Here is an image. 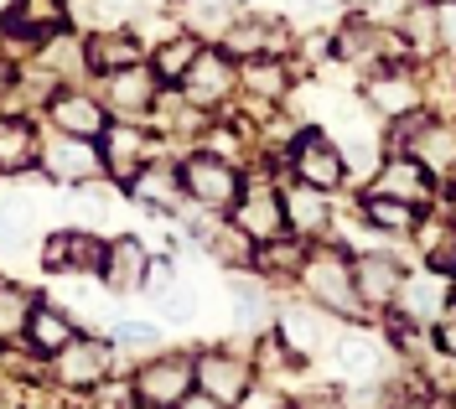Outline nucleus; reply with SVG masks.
<instances>
[{
    "label": "nucleus",
    "mask_w": 456,
    "mask_h": 409,
    "mask_svg": "<svg viewBox=\"0 0 456 409\" xmlns=\"http://www.w3.org/2000/svg\"><path fill=\"white\" fill-rule=\"evenodd\" d=\"M296 285L306 291L312 306L332 311L338 322H369V311L358 301V285H353V260H347L342 244L316 238L312 249H306V260H301V269H296Z\"/></svg>",
    "instance_id": "1"
},
{
    "label": "nucleus",
    "mask_w": 456,
    "mask_h": 409,
    "mask_svg": "<svg viewBox=\"0 0 456 409\" xmlns=\"http://www.w3.org/2000/svg\"><path fill=\"white\" fill-rule=\"evenodd\" d=\"M395 150L404 156H415L420 166H426L436 181H452L456 176V124L441 115H410V119H395Z\"/></svg>",
    "instance_id": "2"
},
{
    "label": "nucleus",
    "mask_w": 456,
    "mask_h": 409,
    "mask_svg": "<svg viewBox=\"0 0 456 409\" xmlns=\"http://www.w3.org/2000/svg\"><path fill=\"white\" fill-rule=\"evenodd\" d=\"M285 176H296V181H306V187H322V192H342V181H347V156L342 146L322 130V124H306L290 150H285Z\"/></svg>",
    "instance_id": "3"
},
{
    "label": "nucleus",
    "mask_w": 456,
    "mask_h": 409,
    "mask_svg": "<svg viewBox=\"0 0 456 409\" xmlns=\"http://www.w3.org/2000/svg\"><path fill=\"white\" fill-rule=\"evenodd\" d=\"M182 187H187V203L208 207V213H233L239 192H244V176H239L233 161H224V156H213V150L198 146L182 161Z\"/></svg>",
    "instance_id": "4"
},
{
    "label": "nucleus",
    "mask_w": 456,
    "mask_h": 409,
    "mask_svg": "<svg viewBox=\"0 0 456 409\" xmlns=\"http://www.w3.org/2000/svg\"><path fill=\"white\" fill-rule=\"evenodd\" d=\"M332 363H338V373L347 383H373V379L399 373V357H395V348H389V337L363 332L358 322H347L338 332V342H332Z\"/></svg>",
    "instance_id": "5"
},
{
    "label": "nucleus",
    "mask_w": 456,
    "mask_h": 409,
    "mask_svg": "<svg viewBox=\"0 0 456 409\" xmlns=\"http://www.w3.org/2000/svg\"><path fill=\"white\" fill-rule=\"evenodd\" d=\"M182 99L187 104H198L202 115H213V109H224L239 99V62L228 58L224 47H202L198 62L187 68V78H182Z\"/></svg>",
    "instance_id": "6"
},
{
    "label": "nucleus",
    "mask_w": 456,
    "mask_h": 409,
    "mask_svg": "<svg viewBox=\"0 0 456 409\" xmlns=\"http://www.w3.org/2000/svg\"><path fill=\"white\" fill-rule=\"evenodd\" d=\"M135 399L151 409H176L192 389H198V368H192V357L187 352H156V357H145V368L135 373Z\"/></svg>",
    "instance_id": "7"
},
{
    "label": "nucleus",
    "mask_w": 456,
    "mask_h": 409,
    "mask_svg": "<svg viewBox=\"0 0 456 409\" xmlns=\"http://www.w3.org/2000/svg\"><path fill=\"white\" fill-rule=\"evenodd\" d=\"M358 99L369 104L373 119H410L426 109V84L410 68H373L369 78H363Z\"/></svg>",
    "instance_id": "8"
},
{
    "label": "nucleus",
    "mask_w": 456,
    "mask_h": 409,
    "mask_svg": "<svg viewBox=\"0 0 456 409\" xmlns=\"http://www.w3.org/2000/svg\"><path fill=\"white\" fill-rule=\"evenodd\" d=\"M192 368H198V389L213 394L224 409H233L244 399V389L255 383V363H249V352H239V348H202L192 357Z\"/></svg>",
    "instance_id": "9"
},
{
    "label": "nucleus",
    "mask_w": 456,
    "mask_h": 409,
    "mask_svg": "<svg viewBox=\"0 0 456 409\" xmlns=\"http://www.w3.org/2000/svg\"><path fill=\"white\" fill-rule=\"evenodd\" d=\"M404 275H410V269H404L395 254H384V249H363V254L353 260V285H358V301H363L369 317H384V311L395 306Z\"/></svg>",
    "instance_id": "10"
},
{
    "label": "nucleus",
    "mask_w": 456,
    "mask_h": 409,
    "mask_svg": "<svg viewBox=\"0 0 456 409\" xmlns=\"http://www.w3.org/2000/svg\"><path fill=\"white\" fill-rule=\"evenodd\" d=\"M281 207H285V229L296 238H306V244H316V238L332 234V192H322V187H306V181H296V176H285L281 181Z\"/></svg>",
    "instance_id": "11"
},
{
    "label": "nucleus",
    "mask_w": 456,
    "mask_h": 409,
    "mask_svg": "<svg viewBox=\"0 0 456 409\" xmlns=\"http://www.w3.org/2000/svg\"><path fill=\"white\" fill-rule=\"evenodd\" d=\"M114 368V342L104 337H73L68 348L53 357L57 389H99Z\"/></svg>",
    "instance_id": "12"
},
{
    "label": "nucleus",
    "mask_w": 456,
    "mask_h": 409,
    "mask_svg": "<svg viewBox=\"0 0 456 409\" xmlns=\"http://www.w3.org/2000/svg\"><path fill=\"white\" fill-rule=\"evenodd\" d=\"M290 21L281 16H239L233 27L224 31V52L233 62L244 58H290Z\"/></svg>",
    "instance_id": "13"
},
{
    "label": "nucleus",
    "mask_w": 456,
    "mask_h": 409,
    "mask_svg": "<svg viewBox=\"0 0 456 409\" xmlns=\"http://www.w3.org/2000/svg\"><path fill=\"white\" fill-rule=\"evenodd\" d=\"M99 156H104V172L114 181H130L145 161H156V140H151V130L135 124V119H110L104 135H99Z\"/></svg>",
    "instance_id": "14"
},
{
    "label": "nucleus",
    "mask_w": 456,
    "mask_h": 409,
    "mask_svg": "<svg viewBox=\"0 0 456 409\" xmlns=\"http://www.w3.org/2000/svg\"><path fill=\"white\" fill-rule=\"evenodd\" d=\"M363 192H384V197H399V203H410V207H430L436 203V176H430L415 156L395 150V156L379 161V172L369 176Z\"/></svg>",
    "instance_id": "15"
},
{
    "label": "nucleus",
    "mask_w": 456,
    "mask_h": 409,
    "mask_svg": "<svg viewBox=\"0 0 456 409\" xmlns=\"http://www.w3.org/2000/svg\"><path fill=\"white\" fill-rule=\"evenodd\" d=\"M281 337L290 342V352L301 363H316V357H327L332 342H338V317L312 306V301H301V306L281 311Z\"/></svg>",
    "instance_id": "16"
},
{
    "label": "nucleus",
    "mask_w": 456,
    "mask_h": 409,
    "mask_svg": "<svg viewBox=\"0 0 456 409\" xmlns=\"http://www.w3.org/2000/svg\"><path fill=\"white\" fill-rule=\"evenodd\" d=\"M47 119H53L57 135H78V140H99L104 124H110V109L99 93H84V88H57L47 99Z\"/></svg>",
    "instance_id": "17"
},
{
    "label": "nucleus",
    "mask_w": 456,
    "mask_h": 409,
    "mask_svg": "<svg viewBox=\"0 0 456 409\" xmlns=\"http://www.w3.org/2000/svg\"><path fill=\"white\" fill-rule=\"evenodd\" d=\"M244 234L255 238V244H270V238L285 234V207H281V187H270V181H249L244 192H239V203L228 213Z\"/></svg>",
    "instance_id": "18"
},
{
    "label": "nucleus",
    "mask_w": 456,
    "mask_h": 409,
    "mask_svg": "<svg viewBox=\"0 0 456 409\" xmlns=\"http://www.w3.org/2000/svg\"><path fill=\"white\" fill-rule=\"evenodd\" d=\"M415 254L426 260L430 275H456V213L452 207H426L420 223H415Z\"/></svg>",
    "instance_id": "19"
},
{
    "label": "nucleus",
    "mask_w": 456,
    "mask_h": 409,
    "mask_svg": "<svg viewBox=\"0 0 456 409\" xmlns=\"http://www.w3.org/2000/svg\"><path fill=\"white\" fill-rule=\"evenodd\" d=\"M156 93H161L156 68H151V62H135V68H119V73H110L104 109H110L114 119H141V115H151Z\"/></svg>",
    "instance_id": "20"
},
{
    "label": "nucleus",
    "mask_w": 456,
    "mask_h": 409,
    "mask_svg": "<svg viewBox=\"0 0 456 409\" xmlns=\"http://www.w3.org/2000/svg\"><path fill=\"white\" fill-rule=\"evenodd\" d=\"M296 88V62L290 58H244L239 62V93L249 104H285Z\"/></svg>",
    "instance_id": "21"
},
{
    "label": "nucleus",
    "mask_w": 456,
    "mask_h": 409,
    "mask_svg": "<svg viewBox=\"0 0 456 409\" xmlns=\"http://www.w3.org/2000/svg\"><path fill=\"white\" fill-rule=\"evenodd\" d=\"M37 161H42L57 181H99V172H104L99 140H78V135H57V140H47Z\"/></svg>",
    "instance_id": "22"
},
{
    "label": "nucleus",
    "mask_w": 456,
    "mask_h": 409,
    "mask_svg": "<svg viewBox=\"0 0 456 409\" xmlns=\"http://www.w3.org/2000/svg\"><path fill=\"white\" fill-rule=\"evenodd\" d=\"M452 301V280L446 275H404V285H399V301L389 306V311H399V317H410V322L430 326L436 317H441V306Z\"/></svg>",
    "instance_id": "23"
},
{
    "label": "nucleus",
    "mask_w": 456,
    "mask_h": 409,
    "mask_svg": "<svg viewBox=\"0 0 456 409\" xmlns=\"http://www.w3.org/2000/svg\"><path fill=\"white\" fill-rule=\"evenodd\" d=\"M125 192H130L141 207H151V213H167L176 197H187V187H182V166H171V161H145L141 172L125 181Z\"/></svg>",
    "instance_id": "24"
},
{
    "label": "nucleus",
    "mask_w": 456,
    "mask_h": 409,
    "mask_svg": "<svg viewBox=\"0 0 456 409\" xmlns=\"http://www.w3.org/2000/svg\"><path fill=\"white\" fill-rule=\"evenodd\" d=\"M145 275H151V254H145L141 238L119 234L110 238V254H104V285H110L114 295H130L145 285Z\"/></svg>",
    "instance_id": "25"
},
{
    "label": "nucleus",
    "mask_w": 456,
    "mask_h": 409,
    "mask_svg": "<svg viewBox=\"0 0 456 409\" xmlns=\"http://www.w3.org/2000/svg\"><path fill=\"white\" fill-rule=\"evenodd\" d=\"M73 337H78V326L68 322L57 306L37 301V306H31V322H27V337H21V348H27L31 357H42V363H53V357L68 348Z\"/></svg>",
    "instance_id": "26"
},
{
    "label": "nucleus",
    "mask_w": 456,
    "mask_h": 409,
    "mask_svg": "<svg viewBox=\"0 0 456 409\" xmlns=\"http://www.w3.org/2000/svg\"><path fill=\"white\" fill-rule=\"evenodd\" d=\"M135 62H141V42H135V31H125V27H110L84 42V68L104 73V78L119 73V68H135Z\"/></svg>",
    "instance_id": "27"
},
{
    "label": "nucleus",
    "mask_w": 456,
    "mask_h": 409,
    "mask_svg": "<svg viewBox=\"0 0 456 409\" xmlns=\"http://www.w3.org/2000/svg\"><path fill=\"white\" fill-rule=\"evenodd\" d=\"M420 213L426 207H410V203H399V197H384V192H363V203H358V218L384 238H410L415 223H420Z\"/></svg>",
    "instance_id": "28"
},
{
    "label": "nucleus",
    "mask_w": 456,
    "mask_h": 409,
    "mask_svg": "<svg viewBox=\"0 0 456 409\" xmlns=\"http://www.w3.org/2000/svg\"><path fill=\"white\" fill-rule=\"evenodd\" d=\"M198 52H202V36H198V31H176V36H167V42H156L151 68H156L161 88H167V84H182V78H187V68L198 62Z\"/></svg>",
    "instance_id": "29"
},
{
    "label": "nucleus",
    "mask_w": 456,
    "mask_h": 409,
    "mask_svg": "<svg viewBox=\"0 0 456 409\" xmlns=\"http://www.w3.org/2000/svg\"><path fill=\"white\" fill-rule=\"evenodd\" d=\"M202 244H208V254L228 269H244V264H255V238L244 234L233 218H218V223H208L202 229Z\"/></svg>",
    "instance_id": "30"
},
{
    "label": "nucleus",
    "mask_w": 456,
    "mask_h": 409,
    "mask_svg": "<svg viewBox=\"0 0 456 409\" xmlns=\"http://www.w3.org/2000/svg\"><path fill=\"white\" fill-rule=\"evenodd\" d=\"M301 260H306V238H270V244H255V275H265L270 285L275 280H296V269H301Z\"/></svg>",
    "instance_id": "31"
},
{
    "label": "nucleus",
    "mask_w": 456,
    "mask_h": 409,
    "mask_svg": "<svg viewBox=\"0 0 456 409\" xmlns=\"http://www.w3.org/2000/svg\"><path fill=\"white\" fill-rule=\"evenodd\" d=\"M42 156V140L27 119H0V172H31Z\"/></svg>",
    "instance_id": "32"
},
{
    "label": "nucleus",
    "mask_w": 456,
    "mask_h": 409,
    "mask_svg": "<svg viewBox=\"0 0 456 409\" xmlns=\"http://www.w3.org/2000/svg\"><path fill=\"white\" fill-rule=\"evenodd\" d=\"M62 21H68V5L62 0H16V11H11V27L37 36V42L62 31Z\"/></svg>",
    "instance_id": "33"
},
{
    "label": "nucleus",
    "mask_w": 456,
    "mask_h": 409,
    "mask_svg": "<svg viewBox=\"0 0 456 409\" xmlns=\"http://www.w3.org/2000/svg\"><path fill=\"white\" fill-rule=\"evenodd\" d=\"M31 306H37V295L31 291H21V285H0V342H5V348L27 337Z\"/></svg>",
    "instance_id": "34"
},
{
    "label": "nucleus",
    "mask_w": 456,
    "mask_h": 409,
    "mask_svg": "<svg viewBox=\"0 0 456 409\" xmlns=\"http://www.w3.org/2000/svg\"><path fill=\"white\" fill-rule=\"evenodd\" d=\"M114 352H130V357H156L167 352V337L156 322H114Z\"/></svg>",
    "instance_id": "35"
},
{
    "label": "nucleus",
    "mask_w": 456,
    "mask_h": 409,
    "mask_svg": "<svg viewBox=\"0 0 456 409\" xmlns=\"http://www.w3.org/2000/svg\"><path fill=\"white\" fill-rule=\"evenodd\" d=\"M104 254H110V244L99 234L68 229V269H73V275H104Z\"/></svg>",
    "instance_id": "36"
},
{
    "label": "nucleus",
    "mask_w": 456,
    "mask_h": 409,
    "mask_svg": "<svg viewBox=\"0 0 456 409\" xmlns=\"http://www.w3.org/2000/svg\"><path fill=\"white\" fill-rule=\"evenodd\" d=\"M151 301L161 306V317H167L171 326L198 322V301H192V291H187V285H176V280H167V291H161V295H151Z\"/></svg>",
    "instance_id": "37"
},
{
    "label": "nucleus",
    "mask_w": 456,
    "mask_h": 409,
    "mask_svg": "<svg viewBox=\"0 0 456 409\" xmlns=\"http://www.w3.org/2000/svg\"><path fill=\"white\" fill-rule=\"evenodd\" d=\"M233 409H296V405H290V389H285V383L255 379L249 389H244V399H239Z\"/></svg>",
    "instance_id": "38"
},
{
    "label": "nucleus",
    "mask_w": 456,
    "mask_h": 409,
    "mask_svg": "<svg viewBox=\"0 0 456 409\" xmlns=\"http://www.w3.org/2000/svg\"><path fill=\"white\" fill-rule=\"evenodd\" d=\"M161 0H99V11H104V21L110 27H125V21H135V16H151Z\"/></svg>",
    "instance_id": "39"
},
{
    "label": "nucleus",
    "mask_w": 456,
    "mask_h": 409,
    "mask_svg": "<svg viewBox=\"0 0 456 409\" xmlns=\"http://www.w3.org/2000/svg\"><path fill=\"white\" fill-rule=\"evenodd\" d=\"M430 337H436V352H452L456 357V301L441 306V317L430 322Z\"/></svg>",
    "instance_id": "40"
},
{
    "label": "nucleus",
    "mask_w": 456,
    "mask_h": 409,
    "mask_svg": "<svg viewBox=\"0 0 456 409\" xmlns=\"http://www.w3.org/2000/svg\"><path fill=\"white\" fill-rule=\"evenodd\" d=\"M415 0H363V11L358 16H369L373 27H384V21H395V16H404Z\"/></svg>",
    "instance_id": "41"
},
{
    "label": "nucleus",
    "mask_w": 456,
    "mask_h": 409,
    "mask_svg": "<svg viewBox=\"0 0 456 409\" xmlns=\"http://www.w3.org/2000/svg\"><path fill=\"white\" fill-rule=\"evenodd\" d=\"M436 21H441V52H452L456 58V0L436 11Z\"/></svg>",
    "instance_id": "42"
},
{
    "label": "nucleus",
    "mask_w": 456,
    "mask_h": 409,
    "mask_svg": "<svg viewBox=\"0 0 456 409\" xmlns=\"http://www.w3.org/2000/svg\"><path fill=\"white\" fill-rule=\"evenodd\" d=\"M395 409H456V399H436V394H404Z\"/></svg>",
    "instance_id": "43"
},
{
    "label": "nucleus",
    "mask_w": 456,
    "mask_h": 409,
    "mask_svg": "<svg viewBox=\"0 0 456 409\" xmlns=\"http://www.w3.org/2000/svg\"><path fill=\"white\" fill-rule=\"evenodd\" d=\"M176 409H224V405H218L213 394H202V389H192V394H187V399H182Z\"/></svg>",
    "instance_id": "44"
},
{
    "label": "nucleus",
    "mask_w": 456,
    "mask_h": 409,
    "mask_svg": "<svg viewBox=\"0 0 456 409\" xmlns=\"http://www.w3.org/2000/svg\"><path fill=\"white\" fill-rule=\"evenodd\" d=\"M301 409H347V405H342L338 394H327V389H322V394H312V399H306Z\"/></svg>",
    "instance_id": "45"
},
{
    "label": "nucleus",
    "mask_w": 456,
    "mask_h": 409,
    "mask_svg": "<svg viewBox=\"0 0 456 409\" xmlns=\"http://www.w3.org/2000/svg\"><path fill=\"white\" fill-rule=\"evenodd\" d=\"M11 84H16V62H11L5 52H0V99L11 93Z\"/></svg>",
    "instance_id": "46"
},
{
    "label": "nucleus",
    "mask_w": 456,
    "mask_h": 409,
    "mask_svg": "<svg viewBox=\"0 0 456 409\" xmlns=\"http://www.w3.org/2000/svg\"><path fill=\"white\" fill-rule=\"evenodd\" d=\"M0 409H16V399H11V394H0Z\"/></svg>",
    "instance_id": "47"
},
{
    "label": "nucleus",
    "mask_w": 456,
    "mask_h": 409,
    "mask_svg": "<svg viewBox=\"0 0 456 409\" xmlns=\"http://www.w3.org/2000/svg\"><path fill=\"white\" fill-rule=\"evenodd\" d=\"M420 5H436V11H441V5H452V0H420Z\"/></svg>",
    "instance_id": "48"
},
{
    "label": "nucleus",
    "mask_w": 456,
    "mask_h": 409,
    "mask_svg": "<svg viewBox=\"0 0 456 409\" xmlns=\"http://www.w3.org/2000/svg\"><path fill=\"white\" fill-rule=\"evenodd\" d=\"M452 301H456V275H452Z\"/></svg>",
    "instance_id": "49"
},
{
    "label": "nucleus",
    "mask_w": 456,
    "mask_h": 409,
    "mask_svg": "<svg viewBox=\"0 0 456 409\" xmlns=\"http://www.w3.org/2000/svg\"><path fill=\"white\" fill-rule=\"evenodd\" d=\"M452 213H456V187H452Z\"/></svg>",
    "instance_id": "50"
},
{
    "label": "nucleus",
    "mask_w": 456,
    "mask_h": 409,
    "mask_svg": "<svg viewBox=\"0 0 456 409\" xmlns=\"http://www.w3.org/2000/svg\"><path fill=\"white\" fill-rule=\"evenodd\" d=\"M141 409H151V405H141Z\"/></svg>",
    "instance_id": "51"
}]
</instances>
